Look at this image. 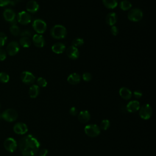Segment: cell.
Returning <instances> with one entry per match:
<instances>
[{"label": "cell", "mask_w": 156, "mask_h": 156, "mask_svg": "<svg viewBox=\"0 0 156 156\" xmlns=\"http://www.w3.org/2000/svg\"><path fill=\"white\" fill-rule=\"evenodd\" d=\"M10 33L15 36L18 35L20 34V28L16 24H12L10 27Z\"/></svg>", "instance_id": "cell-27"}, {"label": "cell", "mask_w": 156, "mask_h": 156, "mask_svg": "<svg viewBox=\"0 0 156 156\" xmlns=\"http://www.w3.org/2000/svg\"><path fill=\"white\" fill-rule=\"evenodd\" d=\"M17 20L20 24L25 25L30 23L32 18L29 13L25 11H22L18 13Z\"/></svg>", "instance_id": "cell-9"}, {"label": "cell", "mask_w": 156, "mask_h": 156, "mask_svg": "<svg viewBox=\"0 0 156 156\" xmlns=\"http://www.w3.org/2000/svg\"><path fill=\"white\" fill-rule=\"evenodd\" d=\"M20 43L24 48H29L31 45V40L28 37H22L20 39Z\"/></svg>", "instance_id": "cell-26"}, {"label": "cell", "mask_w": 156, "mask_h": 156, "mask_svg": "<svg viewBox=\"0 0 156 156\" xmlns=\"http://www.w3.org/2000/svg\"><path fill=\"white\" fill-rule=\"evenodd\" d=\"M40 144L38 140L32 135H27L20 139L19 149L23 156H35L38 152Z\"/></svg>", "instance_id": "cell-1"}, {"label": "cell", "mask_w": 156, "mask_h": 156, "mask_svg": "<svg viewBox=\"0 0 156 156\" xmlns=\"http://www.w3.org/2000/svg\"><path fill=\"white\" fill-rule=\"evenodd\" d=\"M110 126V122L108 119H103L100 124V129L103 130H107Z\"/></svg>", "instance_id": "cell-28"}, {"label": "cell", "mask_w": 156, "mask_h": 156, "mask_svg": "<svg viewBox=\"0 0 156 156\" xmlns=\"http://www.w3.org/2000/svg\"><path fill=\"white\" fill-rule=\"evenodd\" d=\"M37 82L38 86L41 87H46L48 84L46 80L45 79H44L43 77H38L37 79Z\"/></svg>", "instance_id": "cell-31"}, {"label": "cell", "mask_w": 156, "mask_h": 156, "mask_svg": "<svg viewBox=\"0 0 156 156\" xmlns=\"http://www.w3.org/2000/svg\"><path fill=\"white\" fill-rule=\"evenodd\" d=\"M6 40H7V37L5 34L3 32H0V47L5 44Z\"/></svg>", "instance_id": "cell-33"}, {"label": "cell", "mask_w": 156, "mask_h": 156, "mask_svg": "<svg viewBox=\"0 0 156 156\" xmlns=\"http://www.w3.org/2000/svg\"><path fill=\"white\" fill-rule=\"evenodd\" d=\"M40 93V88L37 85H32L29 90V94L31 98H37Z\"/></svg>", "instance_id": "cell-23"}, {"label": "cell", "mask_w": 156, "mask_h": 156, "mask_svg": "<svg viewBox=\"0 0 156 156\" xmlns=\"http://www.w3.org/2000/svg\"><path fill=\"white\" fill-rule=\"evenodd\" d=\"M102 2L105 7L110 9H113L118 5L117 0H102Z\"/></svg>", "instance_id": "cell-24"}, {"label": "cell", "mask_w": 156, "mask_h": 156, "mask_svg": "<svg viewBox=\"0 0 156 156\" xmlns=\"http://www.w3.org/2000/svg\"><path fill=\"white\" fill-rule=\"evenodd\" d=\"M82 79L85 82H89L92 79V76L91 73L88 72H85L82 75Z\"/></svg>", "instance_id": "cell-32"}, {"label": "cell", "mask_w": 156, "mask_h": 156, "mask_svg": "<svg viewBox=\"0 0 156 156\" xmlns=\"http://www.w3.org/2000/svg\"><path fill=\"white\" fill-rule=\"evenodd\" d=\"M143 16V12L138 8L132 9L128 12L127 14L128 19L133 22L140 21L142 19Z\"/></svg>", "instance_id": "cell-6"}, {"label": "cell", "mask_w": 156, "mask_h": 156, "mask_svg": "<svg viewBox=\"0 0 156 156\" xmlns=\"http://www.w3.org/2000/svg\"><path fill=\"white\" fill-rule=\"evenodd\" d=\"M143 94H142V92L140 90H136L133 92V96L136 99H139L140 98L141 96H142Z\"/></svg>", "instance_id": "cell-38"}, {"label": "cell", "mask_w": 156, "mask_h": 156, "mask_svg": "<svg viewBox=\"0 0 156 156\" xmlns=\"http://www.w3.org/2000/svg\"><path fill=\"white\" fill-rule=\"evenodd\" d=\"M21 79L22 82L26 84L33 83L35 80L34 75L29 71H23L21 74Z\"/></svg>", "instance_id": "cell-10"}, {"label": "cell", "mask_w": 156, "mask_h": 156, "mask_svg": "<svg viewBox=\"0 0 156 156\" xmlns=\"http://www.w3.org/2000/svg\"><path fill=\"white\" fill-rule=\"evenodd\" d=\"M16 1H21V0H16Z\"/></svg>", "instance_id": "cell-42"}, {"label": "cell", "mask_w": 156, "mask_h": 156, "mask_svg": "<svg viewBox=\"0 0 156 156\" xmlns=\"http://www.w3.org/2000/svg\"><path fill=\"white\" fill-rule=\"evenodd\" d=\"M69 114H70L71 116H76V115H77L78 111H77V109L75 107H72L69 109Z\"/></svg>", "instance_id": "cell-36"}, {"label": "cell", "mask_w": 156, "mask_h": 156, "mask_svg": "<svg viewBox=\"0 0 156 156\" xmlns=\"http://www.w3.org/2000/svg\"><path fill=\"white\" fill-rule=\"evenodd\" d=\"M50 34L51 37L60 40L65 38L67 34V31L63 26L56 24L51 28Z\"/></svg>", "instance_id": "cell-2"}, {"label": "cell", "mask_w": 156, "mask_h": 156, "mask_svg": "<svg viewBox=\"0 0 156 156\" xmlns=\"http://www.w3.org/2000/svg\"><path fill=\"white\" fill-rule=\"evenodd\" d=\"M119 94L120 96L125 100L130 99L132 96V91L127 87L121 88L119 90Z\"/></svg>", "instance_id": "cell-18"}, {"label": "cell", "mask_w": 156, "mask_h": 156, "mask_svg": "<svg viewBox=\"0 0 156 156\" xmlns=\"http://www.w3.org/2000/svg\"><path fill=\"white\" fill-rule=\"evenodd\" d=\"M20 50L19 44L16 41H11L7 46V52L9 55L13 56L16 55Z\"/></svg>", "instance_id": "cell-11"}, {"label": "cell", "mask_w": 156, "mask_h": 156, "mask_svg": "<svg viewBox=\"0 0 156 156\" xmlns=\"http://www.w3.org/2000/svg\"><path fill=\"white\" fill-rule=\"evenodd\" d=\"M84 132L87 136L91 138H95L100 134L101 129L96 124H90L85 127Z\"/></svg>", "instance_id": "cell-3"}, {"label": "cell", "mask_w": 156, "mask_h": 156, "mask_svg": "<svg viewBox=\"0 0 156 156\" xmlns=\"http://www.w3.org/2000/svg\"><path fill=\"white\" fill-rule=\"evenodd\" d=\"M10 3V0H0V7H3Z\"/></svg>", "instance_id": "cell-39"}, {"label": "cell", "mask_w": 156, "mask_h": 156, "mask_svg": "<svg viewBox=\"0 0 156 156\" xmlns=\"http://www.w3.org/2000/svg\"><path fill=\"white\" fill-rule=\"evenodd\" d=\"M140 117L144 120L149 119L152 115V108L149 104H145L139 109Z\"/></svg>", "instance_id": "cell-4"}, {"label": "cell", "mask_w": 156, "mask_h": 156, "mask_svg": "<svg viewBox=\"0 0 156 156\" xmlns=\"http://www.w3.org/2000/svg\"><path fill=\"white\" fill-rule=\"evenodd\" d=\"M110 32L112 33V34L114 36H116L118 35V32H119V30L118 29V27L115 26H112L110 28Z\"/></svg>", "instance_id": "cell-35"}, {"label": "cell", "mask_w": 156, "mask_h": 156, "mask_svg": "<svg viewBox=\"0 0 156 156\" xmlns=\"http://www.w3.org/2000/svg\"><path fill=\"white\" fill-rule=\"evenodd\" d=\"M13 131L16 134L24 135L28 131V127L24 122H17L13 126Z\"/></svg>", "instance_id": "cell-12"}, {"label": "cell", "mask_w": 156, "mask_h": 156, "mask_svg": "<svg viewBox=\"0 0 156 156\" xmlns=\"http://www.w3.org/2000/svg\"><path fill=\"white\" fill-rule=\"evenodd\" d=\"M132 5V4L130 3V1H127V0H124V1H122L121 2H120V4H119V7H120V9L124 11H126V10H128L129 9H131Z\"/></svg>", "instance_id": "cell-25"}, {"label": "cell", "mask_w": 156, "mask_h": 156, "mask_svg": "<svg viewBox=\"0 0 156 156\" xmlns=\"http://www.w3.org/2000/svg\"><path fill=\"white\" fill-rule=\"evenodd\" d=\"M48 154V150L46 149H43L40 151L39 156H46Z\"/></svg>", "instance_id": "cell-40"}, {"label": "cell", "mask_w": 156, "mask_h": 156, "mask_svg": "<svg viewBox=\"0 0 156 156\" xmlns=\"http://www.w3.org/2000/svg\"><path fill=\"white\" fill-rule=\"evenodd\" d=\"M32 42L37 48H43L45 44V40L41 34H35L32 37Z\"/></svg>", "instance_id": "cell-15"}, {"label": "cell", "mask_w": 156, "mask_h": 156, "mask_svg": "<svg viewBox=\"0 0 156 156\" xmlns=\"http://www.w3.org/2000/svg\"><path fill=\"white\" fill-rule=\"evenodd\" d=\"M83 43H84V41L81 38H76L74 39L72 41L73 46H74L76 48L81 46L83 44Z\"/></svg>", "instance_id": "cell-29"}, {"label": "cell", "mask_w": 156, "mask_h": 156, "mask_svg": "<svg viewBox=\"0 0 156 156\" xmlns=\"http://www.w3.org/2000/svg\"><path fill=\"white\" fill-rule=\"evenodd\" d=\"M6 58V52L2 49H0V61H3Z\"/></svg>", "instance_id": "cell-37"}, {"label": "cell", "mask_w": 156, "mask_h": 156, "mask_svg": "<svg viewBox=\"0 0 156 156\" xmlns=\"http://www.w3.org/2000/svg\"><path fill=\"white\" fill-rule=\"evenodd\" d=\"M38 9H39V5L34 0L29 1L26 4V10L28 12L34 13L37 12L38 10Z\"/></svg>", "instance_id": "cell-17"}, {"label": "cell", "mask_w": 156, "mask_h": 156, "mask_svg": "<svg viewBox=\"0 0 156 156\" xmlns=\"http://www.w3.org/2000/svg\"><path fill=\"white\" fill-rule=\"evenodd\" d=\"M3 16L4 19L7 21L12 22L15 20V13L14 11L10 9H5L3 12Z\"/></svg>", "instance_id": "cell-19"}, {"label": "cell", "mask_w": 156, "mask_h": 156, "mask_svg": "<svg viewBox=\"0 0 156 156\" xmlns=\"http://www.w3.org/2000/svg\"><path fill=\"white\" fill-rule=\"evenodd\" d=\"M4 146L7 151L10 152H13L16 149L17 143L14 138H7L4 142Z\"/></svg>", "instance_id": "cell-8"}, {"label": "cell", "mask_w": 156, "mask_h": 156, "mask_svg": "<svg viewBox=\"0 0 156 156\" xmlns=\"http://www.w3.org/2000/svg\"><path fill=\"white\" fill-rule=\"evenodd\" d=\"M106 23L110 26H114V24L116 23L117 21V15L114 12H111L107 14L106 16Z\"/></svg>", "instance_id": "cell-22"}, {"label": "cell", "mask_w": 156, "mask_h": 156, "mask_svg": "<svg viewBox=\"0 0 156 156\" xmlns=\"http://www.w3.org/2000/svg\"><path fill=\"white\" fill-rule=\"evenodd\" d=\"M66 55L69 58L76 60L79 56V51L76 47L71 45L66 49Z\"/></svg>", "instance_id": "cell-13"}, {"label": "cell", "mask_w": 156, "mask_h": 156, "mask_svg": "<svg viewBox=\"0 0 156 156\" xmlns=\"http://www.w3.org/2000/svg\"><path fill=\"white\" fill-rule=\"evenodd\" d=\"M91 118L90 113L88 110H83L79 112L78 114L77 119L79 122L82 123H86L88 122Z\"/></svg>", "instance_id": "cell-16"}, {"label": "cell", "mask_w": 156, "mask_h": 156, "mask_svg": "<svg viewBox=\"0 0 156 156\" xmlns=\"http://www.w3.org/2000/svg\"><path fill=\"white\" fill-rule=\"evenodd\" d=\"M9 80V76L4 73V72H1L0 73V82L2 83H7Z\"/></svg>", "instance_id": "cell-30"}, {"label": "cell", "mask_w": 156, "mask_h": 156, "mask_svg": "<svg viewBox=\"0 0 156 156\" xmlns=\"http://www.w3.org/2000/svg\"><path fill=\"white\" fill-rule=\"evenodd\" d=\"M2 118L8 122H12L15 121L18 118V113L16 111L12 108H8L4 111L1 114Z\"/></svg>", "instance_id": "cell-7"}, {"label": "cell", "mask_w": 156, "mask_h": 156, "mask_svg": "<svg viewBox=\"0 0 156 156\" xmlns=\"http://www.w3.org/2000/svg\"><path fill=\"white\" fill-rule=\"evenodd\" d=\"M67 81L71 85H77L80 81V76L76 73L69 74L67 78Z\"/></svg>", "instance_id": "cell-20"}, {"label": "cell", "mask_w": 156, "mask_h": 156, "mask_svg": "<svg viewBox=\"0 0 156 156\" xmlns=\"http://www.w3.org/2000/svg\"><path fill=\"white\" fill-rule=\"evenodd\" d=\"M20 35L21 37H28V38H29L30 37L32 36V33H31L30 31H29V30H23V31H22L21 32H20Z\"/></svg>", "instance_id": "cell-34"}, {"label": "cell", "mask_w": 156, "mask_h": 156, "mask_svg": "<svg viewBox=\"0 0 156 156\" xmlns=\"http://www.w3.org/2000/svg\"><path fill=\"white\" fill-rule=\"evenodd\" d=\"M140 108V102L138 101H131L126 105V110L129 113H135L139 110Z\"/></svg>", "instance_id": "cell-14"}, {"label": "cell", "mask_w": 156, "mask_h": 156, "mask_svg": "<svg viewBox=\"0 0 156 156\" xmlns=\"http://www.w3.org/2000/svg\"><path fill=\"white\" fill-rule=\"evenodd\" d=\"M1 118H2V116H1V115L0 114V119H1Z\"/></svg>", "instance_id": "cell-41"}, {"label": "cell", "mask_w": 156, "mask_h": 156, "mask_svg": "<svg viewBox=\"0 0 156 156\" xmlns=\"http://www.w3.org/2000/svg\"><path fill=\"white\" fill-rule=\"evenodd\" d=\"M32 27L38 34H43L47 29L46 23L41 19H35L33 21Z\"/></svg>", "instance_id": "cell-5"}, {"label": "cell", "mask_w": 156, "mask_h": 156, "mask_svg": "<svg viewBox=\"0 0 156 156\" xmlns=\"http://www.w3.org/2000/svg\"><path fill=\"white\" fill-rule=\"evenodd\" d=\"M65 48H66L65 45L63 43H60V42H58V43L54 44L51 47L52 51L54 53L57 54L63 53V51H65Z\"/></svg>", "instance_id": "cell-21"}]
</instances>
